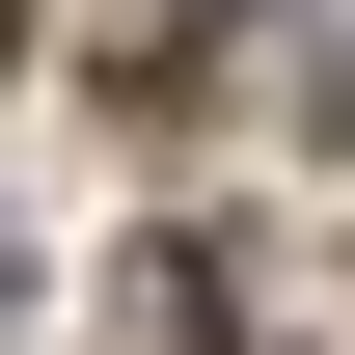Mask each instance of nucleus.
Listing matches in <instances>:
<instances>
[{
	"label": "nucleus",
	"instance_id": "nucleus-2",
	"mask_svg": "<svg viewBox=\"0 0 355 355\" xmlns=\"http://www.w3.org/2000/svg\"><path fill=\"white\" fill-rule=\"evenodd\" d=\"M0 55H28V0H0Z\"/></svg>",
	"mask_w": 355,
	"mask_h": 355
},
{
	"label": "nucleus",
	"instance_id": "nucleus-1",
	"mask_svg": "<svg viewBox=\"0 0 355 355\" xmlns=\"http://www.w3.org/2000/svg\"><path fill=\"white\" fill-rule=\"evenodd\" d=\"M219 28H246V0H110V83H137V110H164V83H191V55H219Z\"/></svg>",
	"mask_w": 355,
	"mask_h": 355
}]
</instances>
